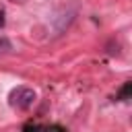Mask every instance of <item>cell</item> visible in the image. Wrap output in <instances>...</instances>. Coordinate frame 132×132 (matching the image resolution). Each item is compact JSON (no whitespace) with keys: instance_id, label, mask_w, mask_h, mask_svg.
Instances as JSON below:
<instances>
[{"instance_id":"cell-1","label":"cell","mask_w":132,"mask_h":132,"mask_svg":"<svg viewBox=\"0 0 132 132\" xmlns=\"http://www.w3.org/2000/svg\"><path fill=\"white\" fill-rule=\"evenodd\" d=\"M37 99V93L29 87H16L10 93V105L16 109H29Z\"/></svg>"},{"instance_id":"cell-2","label":"cell","mask_w":132,"mask_h":132,"mask_svg":"<svg viewBox=\"0 0 132 132\" xmlns=\"http://www.w3.org/2000/svg\"><path fill=\"white\" fill-rule=\"evenodd\" d=\"M130 95H132V82H130V80H126V82L122 85V89L118 91L116 99H118V101H128V99H130Z\"/></svg>"},{"instance_id":"cell-3","label":"cell","mask_w":132,"mask_h":132,"mask_svg":"<svg viewBox=\"0 0 132 132\" xmlns=\"http://www.w3.org/2000/svg\"><path fill=\"white\" fill-rule=\"evenodd\" d=\"M41 132H66V130L58 124H52V126H41Z\"/></svg>"},{"instance_id":"cell-4","label":"cell","mask_w":132,"mask_h":132,"mask_svg":"<svg viewBox=\"0 0 132 132\" xmlns=\"http://www.w3.org/2000/svg\"><path fill=\"white\" fill-rule=\"evenodd\" d=\"M10 50H12V45H10V41L2 37V39H0V54H6V52H10Z\"/></svg>"},{"instance_id":"cell-5","label":"cell","mask_w":132,"mask_h":132,"mask_svg":"<svg viewBox=\"0 0 132 132\" xmlns=\"http://www.w3.org/2000/svg\"><path fill=\"white\" fill-rule=\"evenodd\" d=\"M23 132H41V126L39 124H29L23 128Z\"/></svg>"},{"instance_id":"cell-6","label":"cell","mask_w":132,"mask_h":132,"mask_svg":"<svg viewBox=\"0 0 132 132\" xmlns=\"http://www.w3.org/2000/svg\"><path fill=\"white\" fill-rule=\"evenodd\" d=\"M6 25V19H4V10H0V27Z\"/></svg>"}]
</instances>
